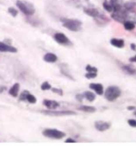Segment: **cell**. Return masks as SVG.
Instances as JSON below:
<instances>
[{
  "mask_svg": "<svg viewBox=\"0 0 136 152\" xmlns=\"http://www.w3.org/2000/svg\"><path fill=\"white\" fill-rule=\"evenodd\" d=\"M60 20L63 23V27L66 29L72 31H79L81 30V21L74 19H67V18H61Z\"/></svg>",
  "mask_w": 136,
  "mask_h": 152,
  "instance_id": "obj_1",
  "label": "cell"
},
{
  "mask_svg": "<svg viewBox=\"0 0 136 152\" xmlns=\"http://www.w3.org/2000/svg\"><path fill=\"white\" fill-rule=\"evenodd\" d=\"M104 95L108 101H114L121 95V90L117 86H110L104 91Z\"/></svg>",
  "mask_w": 136,
  "mask_h": 152,
  "instance_id": "obj_2",
  "label": "cell"
},
{
  "mask_svg": "<svg viewBox=\"0 0 136 152\" xmlns=\"http://www.w3.org/2000/svg\"><path fill=\"white\" fill-rule=\"evenodd\" d=\"M16 4H17V7L19 8V9H20V11L26 16H32L35 12L34 7L29 2L20 1V0H18Z\"/></svg>",
  "mask_w": 136,
  "mask_h": 152,
  "instance_id": "obj_3",
  "label": "cell"
},
{
  "mask_svg": "<svg viewBox=\"0 0 136 152\" xmlns=\"http://www.w3.org/2000/svg\"><path fill=\"white\" fill-rule=\"evenodd\" d=\"M43 135L46 137L53 138V139H61L66 135L64 132H61L57 129H51V128H46L43 130Z\"/></svg>",
  "mask_w": 136,
  "mask_h": 152,
  "instance_id": "obj_4",
  "label": "cell"
},
{
  "mask_svg": "<svg viewBox=\"0 0 136 152\" xmlns=\"http://www.w3.org/2000/svg\"><path fill=\"white\" fill-rule=\"evenodd\" d=\"M54 39H55V41L57 42H58L59 44H64V45L72 44V42H69V38L64 33H61V32H57V33L54 35Z\"/></svg>",
  "mask_w": 136,
  "mask_h": 152,
  "instance_id": "obj_5",
  "label": "cell"
},
{
  "mask_svg": "<svg viewBox=\"0 0 136 152\" xmlns=\"http://www.w3.org/2000/svg\"><path fill=\"white\" fill-rule=\"evenodd\" d=\"M43 113L51 116H66V115H76V112L72 111H61V112H50V111H42Z\"/></svg>",
  "mask_w": 136,
  "mask_h": 152,
  "instance_id": "obj_6",
  "label": "cell"
},
{
  "mask_svg": "<svg viewBox=\"0 0 136 152\" xmlns=\"http://www.w3.org/2000/svg\"><path fill=\"white\" fill-rule=\"evenodd\" d=\"M111 126V124L108 122H105V121H96L95 123V127L97 131L100 132H104L106 130H108Z\"/></svg>",
  "mask_w": 136,
  "mask_h": 152,
  "instance_id": "obj_7",
  "label": "cell"
},
{
  "mask_svg": "<svg viewBox=\"0 0 136 152\" xmlns=\"http://www.w3.org/2000/svg\"><path fill=\"white\" fill-rule=\"evenodd\" d=\"M89 88L91 90H95L96 94H98V95L104 94V87L99 83H92V84L89 85Z\"/></svg>",
  "mask_w": 136,
  "mask_h": 152,
  "instance_id": "obj_8",
  "label": "cell"
},
{
  "mask_svg": "<svg viewBox=\"0 0 136 152\" xmlns=\"http://www.w3.org/2000/svg\"><path fill=\"white\" fill-rule=\"evenodd\" d=\"M0 52H9V53H17L18 50L15 47L6 44V43L0 42Z\"/></svg>",
  "mask_w": 136,
  "mask_h": 152,
  "instance_id": "obj_9",
  "label": "cell"
},
{
  "mask_svg": "<svg viewBox=\"0 0 136 152\" xmlns=\"http://www.w3.org/2000/svg\"><path fill=\"white\" fill-rule=\"evenodd\" d=\"M43 105H46L48 109H50V110H55L59 106V103L57 101H52V100H43Z\"/></svg>",
  "mask_w": 136,
  "mask_h": 152,
  "instance_id": "obj_10",
  "label": "cell"
},
{
  "mask_svg": "<svg viewBox=\"0 0 136 152\" xmlns=\"http://www.w3.org/2000/svg\"><path fill=\"white\" fill-rule=\"evenodd\" d=\"M43 60L47 63H55L57 61V56L53 53H47L43 56Z\"/></svg>",
  "mask_w": 136,
  "mask_h": 152,
  "instance_id": "obj_11",
  "label": "cell"
},
{
  "mask_svg": "<svg viewBox=\"0 0 136 152\" xmlns=\"http://www.w3.org/2000/svg\"><path fill=\"white\" fill-rule=\"evenodd\" d=\"M110 43L113 45V46H115L117 48H119V49H121L124 47V41L122 39H118V38H112V39L110 40Z\"/></svg>",
  "mask_w": 136,
  "mask_h": 152,
  "instance_id": "obj_12",
  "label": "cell"
},
{
  "mask_svg": "<svg viewBox=\"0 0 136 152\" xmlns=\"http://www.w3.org/2000/svg\"><path fill=\"white\" fill-rule=\"evenodd\" d=\"M83 11L84 13H86L87 15H89L90 17H93V18H96L100 13L96 8H84Z\"/></svg>",
  "mask_w": 136,
  "mask_h": 152,
  "instance_id": "obj_13",
  "label": "cell"
},
{
  "mask_svg": "<svg viewBox=\"0 0 136 152\" xmlns=\"http://www.w3.org/2000/svg\"><path fill=\"white\" fill-rule=\"evenodd\" d=\"M19 90H20V84L16 83L11 87V88H10V90H8V93L12 97H17L18 93H19Z\"/></svg>",
  "mask_w": 136,
  "mask_h": 152,
  "instance_id": "obj_14",
  "label": "cell"
},
{
  "mask_svg": "<svg viewBox=\"0 0 136 152\" xmlns=\"http://www.w3.org/2000/svg\"><path fill=\"white\" fill-rule=\"evenodd\" d=\"M79 111H83L85 112H96V108L93 106H86V105H81L78 108Z\"/></svg>",
  "mask_w": 136,
  "mask_h": 152,
  "instance_id": "obj_15",
  "label": "cell"
},
{
  "mask_svg": "<svg viewBox=\"0 0 136 152\" xmlns=\"http://www.w3.org/2000/svg\"><path fill=\"white\" fill-rule=\"evenodd\" d=\"M121 68H122L123 71L128 75L132 76V75L136 74V69L132 67H130V66H123Z\"/></svg>",
  "mask_w": 136,
  "mask_h": 152,
  "instance_id": "obj_16",
  "label": "cell"
},
{
  "mask_svg": "<svg viewBox=\"0 0 136 152\" xmlns=\"http://www.w3.org/2000/svg\"><path fill=\"white\" fill-rule=\"evenodd\" d=\"M123 26L126 31H132L135 28V23L132 22V21H130V20H126L123 22Z\"/></svg>",
  "mask_w": 136,
  "mask_h": 152,
  "instance_id": "obj_17",
  "label": "cell"
},
{
  "mask_svg": "<svg viewBox=\"0 0 136 152\" xmlns=\"http://www.w3.org/2000/svg\"><path fill=\"white\" fill-rule=\"evenodd\" d=\"M83 95V97L85 98V99L87 101H89L90 102L94 101L95 100V95L93 93V92H91V91H85Z\"/></svg>",
  "mask_w": 136,
  "mask_h": 152,
  "instance_id": "obj_18",
  "label": "cell"
},
{
  "mask_svg": "<svg viewBox=\"0 0 136 152\" xmlns=\"http://www.w3.org/2000/svg\"><path fill=\"white\" fill-rule=\"evenodd\" d=\"M103 7H104V8L107 10V12H112L113 11V5L110 1L108 2L107 0H105V2L103 3Z\"/></svg>",
  "mask_w": 136,
  "mask_h": 152,
  "instance_id": "obj_19",
  "label": "cell"
},
{
  "mask_svg": "<svg viewBox=\"0 0 136 152\" xmlns=\"http://www.w3.org/2000/svg\"><path fill=\"white\" fill-rule=\"evenodd\" d=\"M26 100L28 101L29 102H31V103H35V102H36V98H35L34 95L30 94V93L27 94V96H26Z\"/></svg>",
  "mask_w": 136,
  "mask_h": 152,
  "instance_id": "obj_20",
  "label": "cell"
},
{
  "mask_svg": "<svg viewBox=\"0 0 136 152\" xmlns=\"http://www.w3.org/2000/svg\"><path fill=\"white\" fill-rule=\"evenodd\" d=\"M97 77V72H88L85 74V78L88 79H92V78H95Z\"/></svg>",
  "mask_w": 136,
  "mask_h": 152,
  "instance_id": "obj_21",
  "label": "cell"
},
{
  "mask_svg": "<svg viewBox=\"0 0 136 152\" xmlns=\"http://www.w3.org/2000/svg\"><path fill=\"white\" fill-rule=\"evenodd\" d=\"M41 89L43 90H51V85L48 82H43L41 86Z\"/></svg>",
  "mask_w": 136,
  "mask_h": 152,
  "instance_id": "obj_22",
  "label": "cell"
},
{
  "mask_svg": "<svg viewBox=\"0 0 136 152\" xmlns=\"http://www.w3.org/2000/svg\"><path fill=\"white\" fill-rule=\"evenodd\" d=\"M85 69L87 70L88 72H97V68L95 67H91L90 65H87Z\"/></svg>",
  "mask_w": 136,
  "mask_h": 152,
  "instance_id": "obj_23",
  "label": "cell"
},
{
  "mask_svg": "<svg viewBox=\"0 0 136 152\" xmlns=\"http://www.w3.org/2000/svg\"><path fill=\"white\" fill-rule=\"evenodd\" d=\"M8 12L11 14L13 17H16V16H17V14H18V11L15 8H8Z\"/></svg>",
  "mask_w": 136,
  "mask_h": 152,
  "instance_id": "obj_24",
  "label": "cell"
},
{
  "mask_svg": "<svg viewBox=\"0 0 136 152\" xmlns=\"http://www.w3.org/2000/svg\"><path fill=\"white\" fill-rule=\"evenodd\" d=\"M51 90H52V91L53 92H55V93H57L58 95H63V91H62V90H60V89H56V88H51Z\"/></svg>",
  "mask_w": 136,
  "mask_h": 152,
  "instance_id": "obj_25",
  "label": "cell"
},
{
  "mask_svg": "<svg viewBox=\"0 0 136 152\" xmlns=\"http://www.w3.org/2000/svg\"><path fill=\"white\" fill-rule=\"evenodd\" d=\"M128 124L132 127H136V120H134V119H129V120H128Z\"/></svg>",
  "mask_w": 136,
  "mask_h": 152,
  "instance_id": "obj_26",
  "label": "cell"
},
{
  "mask_svg": "<svg viewBox=\"0 0 136 152\" xmlns=\"http://www.w3.org/2000/svg\"><path fill=\"white\" fill-rule=\"evenodd\" d=\"M29 92L27 91V90H25V91H23V93L20 95V101H25L26 100V96H27V94H28Z\"/></svg>",
  "mask_w": 136,
  "mask_h": 152,
  "instance_id": "obj_27",
  "label": "cell"
},
{
  "mask_svg": "<svg viewBox=\"0 0 136 152\" xmlns=\"http://www.w3.org/2000/svg\"><path fill=\"white\" fill-rule=\"evenodd\" d=\"M66 142L67 143H75L76 141L72 138H68V139H66Z\"/></svg>",
  "mask_w": 136,
  "mask_h": 152,
  "instance_id": "obj_28",
  "label": "cell"
},
{
  "mask_svg": "<svg viewBox=\"0 0 136 152\" xmlns=\"http://www.w3.org/2000/svg\"><path fill=\"white\" fill-rule=\"evenodd\" d=\"M135 109V107H133V106H128L127 107V110H129V111H133Z\"/></svg>",
  "mask_w": 136,
  "mask_h": 152,
  "instance_id": "obj_29",
  "label": "cell"
},
{
  "mask_svg": "<svg viewBox=\"0 0 136 152\" xmlns=\"http://www.w3.org/2000/svg\"><path fill=\"white\" fill-rule=\"evenodd\" d=\"M130 62H136V56H133V57H130Z\"/></svg>",
  "mask_w": 136,
  "mask_h": 152,
  "instance_id": "obj_30",
  "label": "cell"
},
{
  "mask_svg": "<svg viewBox=\"0 0 136 152\" xmlns=\"http://www.w3.org/2000/svg\"><path fill=\"white\" fill-rule=\"evenodd\" d=\"M110 2H112V3H117V2H118V0H110Z\"/></svg>",
  "mask_w": 136,
  "mask_h": 152,
  "instance_id": "obj_31",
  "label": "cell"
},
{
  "mask_svg": "<svg viewBox=\"0 0 136 152\" xmlns=\"http://www.w3.org/2000/svg\"><path fill=\"white\" fill-rule=\"evenodd\" d=\"M133 115L136 116V110H135V109H134V112H133Z\"/></svg>",
  "mask_w": 136,
  "mask_h": 152,
  "instance_id": "obj_32",
  "label": "cell"
}]
</instances>
